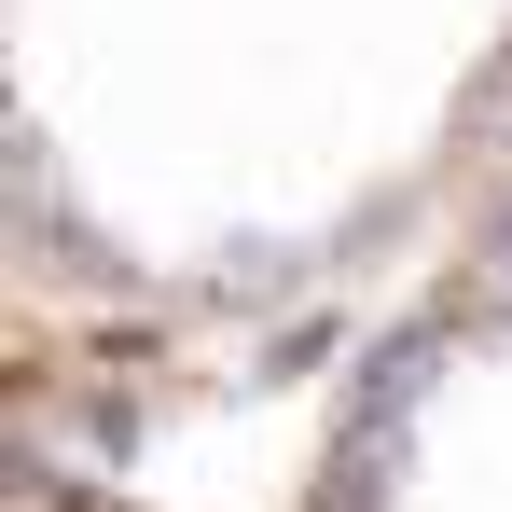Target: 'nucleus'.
I'll list each match as a JSON object with an SVG mask.
<instances>
[{
    "label": "nucleus",
    "mask_w": 512,
    "mask_h": 512,
    "mask_svg": "<svg viewBox=\"0 0 512 512\" xmlns=\"http://www.w3.org/2000/svg\"><path fill=\"white\" fill-rule=\"evenodd\" d=\"M485 263H499V291H512V222H499V236H485Z\"/></svg>",
    "instance_id": "obj_1"
}]
</instances>
